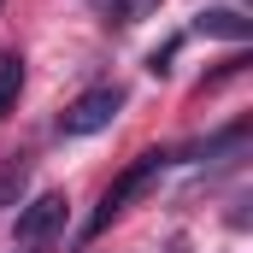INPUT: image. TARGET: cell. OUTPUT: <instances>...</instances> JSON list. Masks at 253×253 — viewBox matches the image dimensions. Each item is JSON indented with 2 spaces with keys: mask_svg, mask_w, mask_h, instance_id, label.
I'll list each match as a JSON object with an SVG mask.
<instances>
[{
  "mask_svg": "<svg viewBox=\"0 0 253 253\" xmlns=\"http://www.w3.org/2000/svg\"><path fill=\"white\" fill-rule=\"evenodd\" d=\"M171 159H177V153H165V147H153V153H141V159L129 165L124 177H118L112 189L100 194V212H94V218L83 224V242H94V236H100V230H106L112 218H124V212H129V200H135V194L147 189V183H153V177H159V171H165Z\"/></svg>",
  "mask_w": 253,
  "mask_h": 253,
  "instance_id": "1",
  "label": "cell"
},
{
  "mask_svg": "<svg viewBox=\"0 0 253 253\" xmlns=\"http://www.w3.org/2000/svg\"><path fill=\"white\" fill-rule=\"evenodd\" d=\"M65 218H71V200H65L59 189H47V194H36V200H24V206H18V224H12V248H18V253L53 248V236L65 230Z\"/></svg>",
  "mask_w": 253,
  "mask_h": 253,
  "instance_id": "2",
  "label": "cell"
},
{
  "mask_svg": "<svg viewBox=\"0 0 253 253\" xmlns=\"http://www.w3.org/2000/svg\"><path fill=\"white\" fill-rule=\"evenodd\" d=\"M118 112H124V88H118V83H94V88H83V94L59 112V135H65V141L100 135V129H112Z\"/></svg>",
  "mask_w": 253,
  "mask_h": 253,
  "instance_id": "3",
  "label": "cell"
},
{
  "mask_svg": "<svg viewBox=\"0 0 253 253\" xmlns=\"http://www.w3.org/2000/svg\"><path fill=\"white\" fill-rule=\"evenodd\" d=\"M194 30H200V36H218V42H248L253 18H242L236 6H206V12L194 18Z\"/></svg>",
  "mask_w": 253,
  "mask_h": 253,
  "instance_id": "4",
  "label": "cell"
},
{
  "mask_svg": "<svg viewBox=\"0 0 253 253\" xmlns=\"http://www.w3.org/2000/svg\"><path fill=\"white\" fill-rule=\"evenodd\" d=\"M24 189H30V159H24V153L0 159V206H18Z\"/></svg>",
  "mask_w": 253,
  "mask_h": 253,
  "instance_id": "5",
  "label": "cell"
},
{
  "mask_svg": "<svg viewBox=\"0 0 253 253\" xmlns=\"http://www.w3.org/2000/svg\"><path fill=\"white\" fill-rule=\"evenodd\" d=\"M18 94H24V59L18 53H0V118H12Z\"/></svg>",
  "mask_w": 253,
  "mask_h": 253,
  "instance_id": "6",
  "label": "cell"
},
{
  "mask_svg": "<svg viewBox=\"0 0 253 253\" xmlns=\"http://www.w3.org/2000/svg\"><path fill=\"white\" fill-rule=\"evenodd\" d=\"M153 12H159V0H106V18L112 24H141Z\"/></svg>",
  "mask_w": 253,
  "mask_h": 253,
  "instance_id": "7",
  "label": "cell"
},
{
  "mask_svg": "<svg viewBox=\"0 0 253 253\" xmlns=\"http://www.w3.org/2000/svg\"><path fill=\"white\" fill-rule=\"evenodd\" d=\"M0 6H6V0H0Z\"/></svg>",
  "mask_w": 253,
  "mask_h": 253,
  "instance_id": "8",
  "label": "cell"
}]
</instances>
